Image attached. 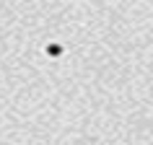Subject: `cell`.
I'll use <instances>...</instances> for the list:
<instances>
[]
</instances>
